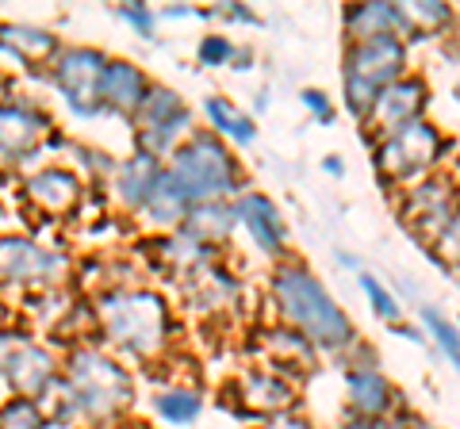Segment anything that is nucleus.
Wrapping results in <instances>:
<instances>
[{
    "label": "nucleus",
    "mask_w": 460,
    "mask_h": 429,
    "mask_svg": "<svg viewBox=\"0 0 460 429\" xmlns=\"http://www.w3.org/2000/svg\"><path fill=\"white\" fill-rule=\"evenodd\" d=\"M277 303L284 311V319L296 326V334H304L311 346L323 349H345L353 334V322L345 319V311L330 299V292L314 280L304 265H284L277 280H272Z\"/></svg>",
    "instance_id": "obj_1"
},
{
    "label": "nucleus",
    "mask_w": 460,
    "mask_h": 429,
    "mask_svg": "<svg viewBox=\"0 0 460 429\" xmlns=\"http://www.w3.org/2000/svg\"><path fill=\"white\" fill-rule=\"evenodd\" d=\"M66 403L69 414H77V418L89 422L115 418L131 403V376L115 361H108L104 353L77 349L66 368Z\"/></svg>",
    "instance_id": "obj_2"
},
{
    "label": "nucleus",
    "mask_w": 460,
    "mask_h": 429,
    "mask_svg": "<svg viewBox=\"0 0 460 429\" xmlns=\"http://www.w3.org/2000/svg\"><path fill=\"white\" fill-rule=\"evenodd\" d=\"M104 334L119 349L135 356H154L165 349L169 337V307L154 292H111L100 299Z\"/></svg>",
    "instance_id": "obj_3"
},
{
    "label": "nucleus",
    "mask_w": 460,
    "mask_h": 429,
    "mask_svg": "<svg viewBox=\"0 0 460 429\" xmlns=\"http://www.w3.org/2000/svg\"><path fill=\"white\" fill-rule=\"evenodd\" d=\"M165 173L177 180L184 199L196 204H223V196L238 188V165L226 153V146L215 135H189L184 146H177Z\"/></svg>",
    "instance_id": "obj_4"
},
{
    "label": "nucleus",
    "mask_w": 460,
    "mask_h": 429,
    "mask_svg": "<svg viewBox=\"0 0 460 429\" xmlns=\"http://www.w3.org/2000/svg\"><path fill=\"white\" fill-rule=\"evenodd\" d=\"M402 66H407V47L399 35L353 42L345 54V104L353 116H368L376 92L402 77Z\"/></svg>",
    "instance_id": "obj_5"
},
{
    "label": "nucleus",
    "mask_w": 460,
    "mask_h": 429,
    "mask_svg": "<svg viewBox=\"0 0 460 429\" xmlns=\"http://www.w3.org/2000/svg\"><path fill=\"white\" fill-rule=\"evenodd\" d=\"M441 150H445L441 135L426 119H414L407 127H399V131L384 135V142L376 146V165L392 180H414L438 162Z\"/></svg>",
    "instance_id": "obj_6"
},
{
    "label": "nucleus",
    "mask_w": 460,
    "mask_h": 429,
    "mask_svg": "<svg viewBox=\"0 0 460 429\" xmlns=\"http://www.w3.org/2000/svg\"><path fill=\"white\" fill-rule=\"evenodd\" d=\"M50 77L58 84V92L66 96L69 111H77L81 119H93L100 116V77H104V66L108 58L93 47H74V50H62L58 58L50 62Z\"/></svg>",
    "instance_id": "obj_7"
},
{
    "label": "nucleus",
    "mask_w": 460,
    "mask_h": 429,
    "mask_svg": "<svg viewBox=\"0 0 460 429\" xmlns=\"http://www.w3.org/2000/svg\"><path fill=\"white\" fill-rule=\"evenodd\" d=\"M66 253L47 250L27 238H0V280L35 284V288H54L66 276Z\"/></svg>",
    "instance_id": "obj_8"
},
{
    "label": "nucleus",
    "mask_w": 460,
    "mask_h": 429,
    "mask_svg": "<svg viewBox=\"0 0 460 429\" xmlns=\"http://www.w3.org/2000/svg\"><path fill=\"white\" fill-rule=\"evenodd\" d=\"M422 108H426V84L419 77H399L376 92L365 119L376 135H392L399 127L422 119Z\"/></svg>",
    "instance_id": "obj_9"
},
{
    "label": "nucleus",
    "mask_w": 460,
    "mask_h": 429,
    "mask_svg": "<svg viewBox=\"0 0 460 429\" xmlns=\"http://www.w3.org/2000/svg\"><path fill=\"white\" fill-rule=\"evenodd\" d=\"M0 376L8 380V388L16 391L20 398H39L47 395L54 388V380H58V364H54V356L42 349V346H31V341H23V346L8 356V364Z\"/></svg>",
    "instance_id": "obj_10"
},
{
    "label": "nucleus",
    "mask_w": 460,
    "mask_h": 429,
    "mask_svg": "<svg viewBox=\"0 0 460 429\" xmlns=\"http://www.w3.org/2000/svg\"><path fill=\"white\" fill-rule=\"evenodd\" d=\"M50 119L31 104H0V162H20L31 153Z\"/></svg>",
    "instance_id": "obj_11"
},
{
    "label": "nucleus",
    "mask_w": 460,
    "mask_h": 429,
    "mask_svg": "<svg viewBox=\"0 0 460 429\" xmlns=\"http://www.w3.org/2000/svg\"><path fill=\"white\" fill-rule=\"evenodd\" d=\"M230 211H234V223L246 226L250 238L257 241V246H261V253H269V257L284 253L288 226H284V219H280V211L272 207V199H269V196H261V192H246Z\"/></svg>",
    "instance_id": "obj_12"
},
{
    "label": "nucleus",
    "mask_w": 460,
    "mask_h": 429,
    "mask_svg": "<svg viewBox=\"0 0 460 429\" xmlns=\"http://www.w3.org/2000/svg\"><path fill=\"white\" fill-rule=\"evenodd\" d=\"M146 89H150V81L138 66L108 58L104 77H100V108H111L119 116H135L138 104L146 100Z\"/></svg>",
    "instance_id": "obj_13"
},
{
    "label": "nucleus",
    "mask_w": 460,
    "mask_h": 429,
    "mask_svg": "<svg viewBox=\"0 0 460 429\" xmlns=\"http://www.w3.org/2000/svg\"><path fill=\"white\" fill-rule=\"evenodd\" d=\"M407 214H411V223L419 226V231L441 238L445 231H449V223L456 219L449 180H426V184H419V188L411 192V211Z\"/></svg>",
    "instance_id": "obj_14"
},
{
    "label": "nucleus",
    "mask_w": 460,
    "mask_h": 429,
    "mask_svg": "<svg viewBox=\"0 0 460 429\" xmlns=\"http://www.w3.org/2000/svg\"><path fill=\"white\" fill-rule=\"evenodd\" d=\"M345 391H349V407L361 422L384 418L395 403L392 383H387L384 372H376V368H353L349 376H345Z\"/></svg>",
    "instance_id": "obj_15"
},
{
    "label": "nucleus",
    "mask_w": 460,
    "mask_h": 429,
    "mask_svg": "<svg viewBox=\"0 0 460 429\" xmlns=\"http://www.w3.org/2000/svg\"><path fill=\"white\" fill-rule=\"evenodd\" d=\"M0 50L16 62L42 66L58 58V39L35 23H0Z\"/></svg>",
    "instance_id": "obj_16"
},
{
    "label": "nucleus",
    "mask_w": 460,
    "mask_h": 429,
    "mask_svg": "<svg viewBox=\"0 0 460 429\" xmlns=\"http://www.w3.org/2000/svg\"><path fill=\"white\" fill-rule=\"evenodd\" d=\"M27 196H31V204L39 211H50V214H66L69 207L81 199V180L77 173H69V169H42L27 180Z\"/></svg>",
    "instance_id": "obj_17"
},
{
    "label": "nucleus",
    "mask_w": 460,
    "mask_h": 429,
    "mask_svg": "<svg viewBox=\"0 0 460 429\" xmlns=\"http://www.w3.org/2000/svg\"><path fill=\"white\" fill-rule=\"evenodd\" d=\"M157 177H162V165H157V157H150V153H135V157H127V162L115 169L111 188H115V196L123 199V207L142 211V204H146L150 192H154Z\"/></svg>",
    "instance_id": "obj_18"
},
{
    "label": "nucleus",
    "mask_w": 460,
    "mask_h": 429,
    "mask_svg": "<svg viewBox=\"0 0 460 429\" xmlns=\"http://www.w3.org/2000/svg\"><path fill=\"white\" fill-rule=\"evenodd\" d=\"M242 403L269 414H288V407L296 403V391L272 372H246L242 376Z\"/></svg>",
    "instance_id": "obj_19"
},
{
    "label": "nucleus",
    "mask_w": 460,
    "mask_h": 429,
    "mask_svg": "<svg viewBox=\"0 0 460 429\" xmlns=\"http://www.w3.org/2000/svg\"><path fill=\"white\" fill-rule=\"evenodd\" d=\"M345 31L353 42H368V39H384V35H399V16L395 4H357L345 8Z\"/></svg>",
    "instance_id": "obj_20"
},
{
    "label": "nucleus",
    "mask_w": 460,
    "mask_h": 429,
    "mask_svg": "<svg viewBox=\"0 0 460 429\" xmlns=\"http://www.w3.org/2000/svg\"><path fill=\"white\" fill-rule=\"evenodd\" d=\"M189 199H184V192L177 188V180H172L165 169H162V177H157L154 184V192L150 199L142 204V211H146V219L154 226H184V219H189Z\"/></svg>",
    "instance_id": "obj_21"
},
{
    "label": "nucleus",
    "mask_w": 460,
    "mask_h": 429,
    "mask_svg": "<svg viewBox=\"0 0 460 429\" xmlns=\"http://www.w3.org/2000/svg\"><path fill=\"white\" fill-rule=\"evenodd\" d=\"M230 231H234V211L226 204H196L189 207V219H184V234L192 241H223Z\"/></svg>",
    "instance_id": "obj_22"
},
{
    "label": "nucleus",
    "mask_w": 460,
    "mask_h": 429,
    "mask_svg": "<svg viewBox=\"0 0 460 429\" xmlns=\"http://www.w3.org/2000/svg\"><path fill=\"white\" fill-rule=\"evenodd\" d=\"M395 16L407 35H422V31L449 27L453 12H449V4H441V0H414V4H395Z\"/></svg>",
    "instance_id": "obj_23"
},
{
    "label": "nucleus",
    "mask_w": 460,
    "mask_h": 429,
    "mask_svg": "<svg viewBox=\"0 0 460 429\" xmlns=\"http://www.w3.org/2000/svg\"><path fill=\"white\" fill-rule=\"evenodd\" d=\"M204 111H208V119H211V127L219 131L223 138H230V142H253V123H250V116H242V111L230 104V100H223V96H211L208 104H204Z\"/></svg>",
    "instance_id": "obj_24"
},
{
    "label": "nucleus",
    "mask_w": 460,
    "mask_h": 429,
    "mask_svg": "<svg viewBox=\"0 0 460 429\" xmlns=\"http://www.w3.org/2000/svg\"><path fill=\"white\" fill-rule=\"evenodd\" d=\"M184 111V100L172 92V89H162V84H150L146 89V100L138 104L135 111V127L138 131H146V127H157V123H165L172 116H181Z\"/></svg>",
    "instance_id": "obj_25"
},
{
    "label": "nucleus",
    "mask_w": 460,
    "mask_h": 429,
    "mask_svg": "<svg viewBox=\"0 0 460 429\" xmlns=\"http://www.w3.org/2000/svg\"><path fill=\"white\" fill-rule=\"evenodd\" d=\"M154 403H157V414L172 425H189L199 418V410H204V398H199V391H192V388H169V391L157 395Z\"/></svg>",
    "instance_id": "obj_26"
},
{
    "label": "nucleus",
    "mask_w": 460,
    "mask_h": 429,
    "mask_svg": "<svg viewBox=\"0 0 460 429\" xmlns=\"http://www.w3.org/2000/svg\"><path fill=\"white\" fill-rule=\"evenodd\" d=\"M269 353L280 356V361L292 364V368H307L311 364V341L304 334H296L292 326H280V330L269 334Z\"/></svg>",
    "instance_id": "obj_27"
},
{
    "label": "nucleus",
    "mask_w": 460,
    "mask_h": 429,
    "mask_svg": "<svg viewBox=\"0 0 460 429\" xmlns=\"http://www.w3.org/2000/svg\"><path fill=\"white\" fill-rule=\"evenodd\" d=\"M0 429H47V418L35 398L12 395L8 403H0Z\"/></svg>",
    "instance_id": "obj_28"
},
{
    "label": "nucleus",
    "mask_w": 460,
    "mask_h": 429,
    "mask_svg": "<svg viewBox=\"0 0 460 429\" xmlns=\"http://www.w3.org/2000/svg\"><path fill=\"white\" fill-rule=\"evenodd\" d=\"M422 322H426V330L434 334V341L441 346V353L449 356V361L460 368V334H456V326L445 322L434 307H422Z\"/></svg>",
    "instance_id": "obj_29"
},
{
    "label": "nucleus",
    "mask_w": 460,
    "mask_h": 429,
    "mask_svg": "<svg viewBox=\"0 0 460 429\" xmlns=\"http://www.w3.org/2000/svg\"><path fill=\"white\" fill-rule=\"evenodd\" d=\"M234 54H238V47H234V42H230L226 35H208L204 42H199L196 58H199V66L219 69V66H230V62H234Z\"/></svg>",
    "instance_id": "obj_30"
},
{
    "label": "nucleus",
    "mask_w": 460,
    "mask_h": 429,
    "mask_svg": "<svg viewBox=\"0 0 460 429\" xmlns=\"http://www.w3.org/2000/svg\"><path fill=\"white\" fill-rule=\"evenodd\" d=\"M361 288H365L368 303H372V311H376L380 319H399V303H395V295H392V292H384L376 276L361 273Z\"/></svg>",
    "instance_id": "obj_31"
},
{
    "label": "nucleus",
    "mask_w": 460,
    "mask_h": 429,
    "mask_svg": "<svg viewBox=\"0 0 460 429\" xmlns=\"http://www.w3.org/2000/svg\"><path fill=\"white\" fill-rule=\"evenodd\" d=\"M119 16L131 23L142 39H154V12H150V8H142V4H123Z\"/></svg>",
    "instance_id": "obj_32"
},
{
    "label": "nucleus",
    "mask_w": 460,
    "mask_h": 429,
    "mask_svg": "<svg viewBox=\"0 0 460 429\" xmlns=\"http://www.w3.org/2000/svg\"><path fill=\"white\" fill-rule=\"evenodd\" d=\"M304 104L311 108V116H314V119H323V123L334 119V111H330V100H326V92H319V89H307V92H304Z\"/></svg>",
    "instance_id": "obj_33"
},
{
    "label": "nucleus",
    "mask_w": 460,
    "mask_h": 429,
    "mask_svg": "<svg viewBox=\"0 0 460 429\" xmlns=\"http://www.w3.org/2000/svg\"><path fill=\"white\" fill-rule=\"evenodd\" d=\"M261 429H311V422L296 418V414H272V418H269Z\"/></svg>",
    "instance_id": "obj_34"
},
{
    "label": "nucleus",
    "mask_w": 460,
    "mask_h": 429,
    "mask_svg": "<svg viewBox=\"0 0 460 429\" xmlns=\"http://www.w3.org/2000/svg\"><path fill=\"white\" fill-rule=\"evenodd\" d=\"M23 346V337H16V334H4L0 330V372H4V364H8V356L16 353Z\"/></svg>",
    "instance_id": "obj_35"
},
{
    "label": "nucleus",
    "mask_w": 460,
    "mask_h": 429,
    "mask_svg": "<svg viewBox=\"0 0 460 429\" xmlns=\"http://www.w3.org/2000/svg\"><path fill=\"white\" fill-rule=\"evenodd\" d=\"M345 429H387V425H376V422H361V418H357V422H349Z\"/></svg>",
    "instance_id": "obj_36"
},
{
    "label": "nucleus",
    "mask_w": 460,
    "mask_h": 429,
    "mask_svg": "<svg viewBox=\"0 0 460 429\" xmlns=\"http://www.w3.org/2000/svg\"><path fill=\"white\" fill-rule=\"evenodd\" d=\"M456 276H460V257H456Z\"/></svg>",
    "instance_id": "obj_37"
},
{
    "label": "nucleus",
    "mask_w": 460,
    "mask_h": 429,
    "mask_svg": "<svg viewBox=\"0 0 460 429\" xmlns=\"http://www.w3.org/2000/svg\"><path fill=\"white\" fill-rule=\"evenodd\" d=\"M411 429H429V425H411Z\"/></svg>",
    "instance_id": "obj_38"
},
{
    "label": "nucleus",
    "mask_w": 460,
    "mask_h": 429,
    "mask_svg": "<svg viewBox=\"0 0 460 429\" xmlns=\"http://www.w3.org/2000/svg\"><path fill=\"white\" fill-rule=\"evenodd\" d=\"M456 100H460V89H456Z\"/></svg>",
    "instance_id": "obj_39"
}]
</instances>
